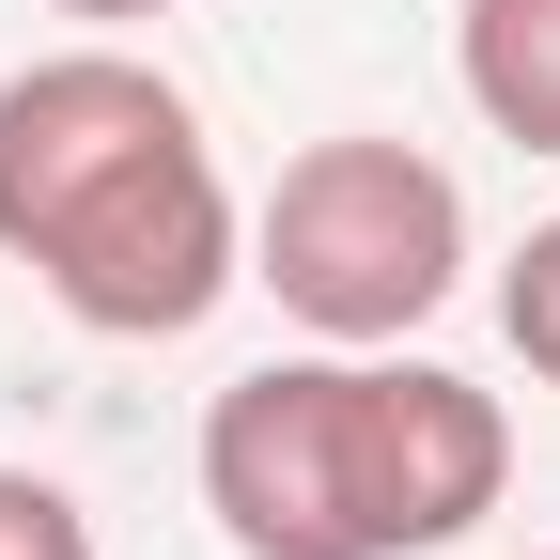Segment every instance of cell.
Masks as SVG:
<instances>
[{
  "label": "cell",
  "mask_w": 560,
  "mask_h": 560,
  "mask_svg": "<svg viewBox=\"0 0 560 560\" xmlns=\"http://www.w3.org/2000/svg\"><path fill=\"white\" fill-rule=\"evenodd\" d=\"M514 420L405 342H312L202 405V514L234 560H436L499 514Z\"/></svg>",
  "instance_id": "7a4b0ae2"
},
{
  "label": "cell",
  "mask_w": 560,
  "mask_h": 560,
  "mask_svg": "<svg viewBox=\"0 0 560 560\" xmlns=\"http://www.w3.org/2000/svg\"><path fill=\"white\" fill-rule=\"evenodd\" d=\"M0 560H94V514H79V482H47V467H0Z\"/></svg>",
  "instance_id": "5b68a950"
},
{
  "label": "cell",
  "mask_w": 560,
  "mask_h": 560,
  "mask_svg": "<svg viewBox=\"0 0 560 560\" xmlns=\"http://www.w3.org/2000/svg\"><path fill=\"white\" fill-rule=\"evenodd\" d=\"M0 265H32L47 312L94 342H187L249 280V219L202 156V109L140 47L94 32L0 79Z\"/></svg>",
  "instance_id": "6da1fadb"
},
{
  "label": "cell",
  "mask_w": 560,
  "mask_h": 560,
  "mask_svg": "<svg viewBox=\"0 0 560 560\" xmlns=\"http://www.w3.org/2000/svg\"><path fill=\"white\" fill-rule=\"evenodd\" d=\"M62 16H94V32H140V16H172V0H62Z\"/></svg>",
  "instance_id": "52a82bcc"
},
{
  "label": "cell",
  "mask_w": 560,
  "mask_h": 560,
  "mask_svg": "<svg viewBox=\"0 0 560 560\" xmlns=\"http://www.w3.org/2000/svg\"><path fill=\"white\" fill-rule=\"evenodd\" d=\"M452 79L514 156H560V0H452Z\"/></svg>",
  "instance_id": "277c9868"
},
{
  "label": "cell",
  "mask_w": 560,
  "mask_h": 560,
  "mask_svg": "<svg viewBox=\"0 0 560 560\" xmlns=\"http://www.w3.org/2000/svg\"><path fill=\"white\" fill-rule=\"evenodd\" d=\"M249 280L312 342H405L467 296V187L389 125H342L312 156H280L265 219H249Z\"/></svg>",
  "instance_id": "3957f363"
},
{
  "label": "cell",
  "mask_w": 560,
  "mask_h": 560,
  "mask_svg": "<svg viewBox=\"0 0 560 560\" xmlns=\"http://www.w3.org/2000/svg\"><path fill=\"white\" fill-rule=\"evenodd\" d=\"M499 327H514V359H529V374L560 389V219H545V234L514 249V280H499Z\"/></svg>",
  "instance_id": "8992f818"
}]
</instances>
